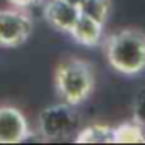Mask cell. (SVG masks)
Listing matches in <instances>:
<instances>
[{
	"label": "cell",
	"instance_id": "1",
	"mask_svg": "<svg viewBox=\"0 0 145 145\" xmlns=\"http://www.w3.org/2000/svg\"><path fill=\"white\" fill-rule=\"evenodd\" d=\"M103 52L116 72L140 74L145 71V32L137 27L116 29L103 37Z\"/></svg>",
	"mask_w": 145,
	"mask_h": 145
},
{
	"label": "cell",
	"instance_id": "2",
	"mask_svg": "<svg viewBox=\"0 0 145 145\" xmlns=\"http://www.w3.org/2000/svg\"><path fill=\"white\" fill-rule=\"evenodd\" d=\"M54 89L61 101L72 106L83 105L95 91V68L81 57L71 56L61 61L54 69Z\"/></svg>",
	"mask_w": 145,
	"mask_h": 145
},
{
	"label": "cell",
	"instance_id": "3",
	"mask_svg": "<svg viewBox=\"0 0 145 145\" xmlns=\"http://www.w3.org/2000/svg\"><path fill=\"white\" fill-rule=\"evenodd\" d=\"M74 108L76 106L64 101L46 106L37 116V135L46 142L74 138V135L79 132V116Z\"/></svg>",
	"mask_w": 145,
	"mask_h": 145
},
{
	"label": "cell",
	"instance_id": "4",
	"mask_svg": "<svg viewBox=\"0 0 145 145\" xmlns=\"http://www.w3.org/2000/svg\"><path fill=\"white\" fill-rule=\"evenodd\" d=\"M34 19L27 8H0V47H19L31 37Z\"/></svg>",
	"mask_w": 145,
	"mask_h": 145
},
{
	"label": "cell",
	"instance_id": "5",
	"mask_svg": "<svg viewBox=\"0 0 145 145\" xmlns=\"http://www.w3.org/2000/svg\"><path fill=\"white\" fill-rule=\"evenodd\" d=\"M29 120L19 108L0 105V144H20L31 138Z\"/></svg>",
	"mask_w": 145,
	"mask_h": 145
},
{
	"label": "cell",
	"instance_id": "6",
	"mask_svg": "<svg viewBox=\"0 0 145 145\" xmlns=\"http://www.w3.org/2000/svg\"><path fill=\"white\" fill-rule=\"evenodd\" d=\"M42 14H44L46 22L51 27H54L59 32L69 34L76 19L81 14V10H79V7H74L64 0H47Z\"/></svg>",
	"mask_w": 145,
	"mask_h": 145
},
{
	"label": "cell",
	"instance_id": "7",
	"mask_svg": "<svg viewBox=\"0 0 145 145\" xmlns=\"http://www.w3.org/2000/svg\"><path fill=\"white\" fill-rule=\"evenodd\" d=\"M69 36L72 37L74 42L81 46H86V47L98 46L105 37V24L81 12L69 31Z\"/></svg>",
	"mask_w": 145,
	"mask_h": 145
},
{
	"label": "cell",
	"instance_id": "8",
	"mask_svg": "<svg viewBox=\"0 0 145 145\" xmlns=\"http://www.w3.org/2000/svg\"><path fill=\"white\" fill-rule=\"evenodd\" d=\"M76 144H113V127L105 123H93L74 135Z\"/></svg>",
	"mask_w": 145,
	"mask_h": 145
},
{
	"label": "cell",
	"instance_id": "9",
	"mask_svg": "<svg viewBox=\"0 0 145 145\" xmlns=\"http://www.w3.org/2000/svg\"><path fill=\"white\" fill-rule=\"evenodd\" d=\"M113 144H145V127L133 118L113 127Z\"/></svg>",
	"mask_w": 145,
	"mask_h": 145
},
{
	"label": "cell",
	"instance_id": "10",
	"mask_svg": "<svg viewBox=\"0 0 145 145\" xmlns=\"http://www.w3.org/2000/svg\"><path fill=\"white\" fill-rule=\"evenodd\" d=\"M79 10L93 19H96L101 24H106L111 12V0H84V3L79 7Z\"/></svg>",
	"mask_w": 145,
	"mask_h": 145
},
{
	"label": "cell",
	"instance_id": "11",
	"mask_svg": "<svg viewBox=\"0 0 145 145\" xmlns=\"http://www.w3.org/2000/svg\"><path fill=\"white\" fill-rule=\"evenodd\" d=\"M132 118L140 123L142 127H145V88H142L135 98H133V103H132Z\"/></svg>",
	"mask_w": 145,
	"mask_h": 145
},
{
	"label": "cell",
	"instance_id": "12",
	"mask_svg": "<svg viewBox=\"0 0 145 145\" xmlns=\"http://www.w3.org/2000/svg\"><path fill=\"white\" fill-rule=\"evenodd\" d=\"M10 5H14V7H20V8H29V7H32V5H37L40 0H7Z\"/></svg>",
	"mask_w": 145,
	"mask_h": 145
},
{
	"label": "cell",
	"instance_id": "13",
	"mask_svg": "<svg viewBox=\"0 0 145 145\" xmlns=\"http://www.w3.org/2000/svg\"><path fill=\"white\" fill-rule=\"evenodd\" d=\"M64 2L71 3V5H74V7H81V5L84 3V0H64Z\"/></svg>",
	"mask_w": 145,
	"mask_h": 145
}]
</instances>
